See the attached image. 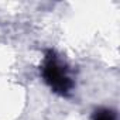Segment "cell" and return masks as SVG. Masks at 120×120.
Masks as SVG:
<instances>
[{
  "instance_id": "obj_2",
  "label": "cell",
  "mask_w": 120,
  "mask_h": 120,
  "mask_svg": "<svg viewBox=\"0 0 120 120\" xmlns=\"http://www.w3.org/2000/svg\"><path fill=\"white\" fill-rule=\"evenodd\" d=\"M95 120H116V114H114L112 110L102 109V110L96 112V114H95Z\"/></svg>"
},
{
  "instance_id": "obj_1",
  "label": "cell",
  "mask_w": 120,
  "mask_h": 120,
  "mask_svg": "<svg viewBox=\"0 0 120 120\" xmlns=\"http://www.w3.org/2000/svg\"><path fill=\"white\" fill-rule=\"evenodd\" d=\"M45 82L58 93H67L72 88V81L65 75L64 69L59 67L54 56H48L42 69Z\"/></svg>"
}]
</instances>
